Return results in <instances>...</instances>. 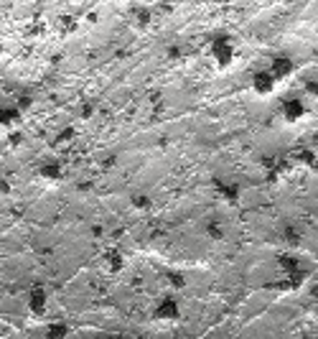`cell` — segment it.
Masks as SVG:
<instances>
[{
  "mask_svg": "<svg viewBox=\"0 0 318 339\" xmlns=\"http://www.w3.org/2000/svg\"><path fill=\"white\" fill-rule=\"evenodd\" d=\"M61 163L59 161H44V163H38V176L46 179V181H59L61 179Z\"/></svg>",
  "mask_w": 318,
  "mask_h": 339,
  "instance_id": "obj_9",
  "label": "cell"
},
{
  "mask_svg": "<svg viewBox=\"0 0 318 339\" xmlns=\"http://www.w3.org/2000/svg\"><path fill=\"white\" fill-rule=\"evenodd\" d=\"M87 21H89V23H99V13H97V11L87 13Z\"/></svg>",
  "mask_w": 318,
  "mask_h": 339,
  "instance_id": "obj_26",
  "label": "cell"
},
{
  "mask_svg": "<svg viewBox=\"0 0 318 339\" xmlns=\"http://www.w3.org/2000/svg\"><path fill=\"white\" fill-rule=\"evenodd\" d=\"M166 54H168V59H171V61L181 59V49H178V46H168V51H166Z\"/></svg>",
  "mask_w": 318,
  "mask_h": 339,
  "instance_id": "obj_24",
  "label": "cell"
},
{
  "mask_svg": "<svg viewBox=\"0 0 318 339\" xmlns=\"http://www.w3.org/2000/svg\"><path fill=\"white\" fill-rule=\"evenodd\" d=\"M130 204H133L135 209H148V207H150V197L143 194V192H135V194L130 197Z\"/></svg>",
  "mask_w": 318,
  "mask_h": 339,
  "instance_id": "obj_17",
  "label": "cell"
},
{
  "mask_svg": "<svg viewBox=\"0 0 318 339\" xmlns=\"http://www.w3.org/2000/svg\"><path fill=\"white\" fill-rule=\"evenodd\" d=\"M66 334H69V326L61 324V321H59V324L54 321V324L46 326V336H51V339H59V336H66Z\"/></svg>",
  "mask_w": 318,
  "mask_h": 339,
  "instance_id": "obj_16",
  "label": "cell"
},
{
  "mask_svg": "<svg viewBox=\"0 0 318 339\" xmlns=\"http://www.w3.org/2000/svg\"><path fill=\"white\" fill-rule=\"evenodd\" d=\"M214 186H217L219 197H222L224 202H229V204H234L237 199H240V194H242L240 184H232V181H222V179H214Z\"/></svg>",
  "mask_w": 318,
  "mask_h": 339,
  "instance_id": "obj_7",
  "label": "cell"
},
{
  "mask_svg": "<svg viewBox=\"0 0 318 339\" xmlns=\"http://www.w3.org/2000/svg\"><path fill=\"white\" fill-rule=\"evenodd\" d=\"M275 87H277V82H275V77L270 74V69H260V71L252 74V90H255V95L270 97L275 92Z\"/></svg>",
  "mask_w": 318,
  "mask_h": 339,
  "instance_id": "obj_4",
  "label": "cell"
},
{
  "mask_svg": "<svg viewBox=\"0 0 318 339\" xmlns=\"http://www.w3.org/2000/svg\"><path fill=\"white\" fill-rule=\"evenodd\" d=\"M74 135H76L74 125H66V128H61V130H59V135H56L54 145H66V143H71V140H74Z\"/></svg>",
  "mask_w": 318,
  "mask_h": 339,
  "instance_id": "obj_15",
  "label": "cell"
},
{
  "mask_svg": "<svg viewBox=\"0 0 318 339\" xmlns=\"http://www.w3.org/2000/svg\"><path fill=\"white\" fill-rule=\"evenodd\" d=\"M178 316H181V306H178V298L173 296H163L153 309V319L158 321H176Z\"/></svg>",
  "mask_w": 318,
  "mask_h": 339,
  "instance_id": "obj_2",
  "label": "cell"
},
{
  "mask_svg": "<svg viewBox=\"0 0 318 339\" xmlns=\"http://www.w3.org/2000/svg\"><path fill=\"white\" fill-rule=\"evenodd\" d=\"M23 140H26V138H23V133H21V130H11V133H8V145H11V148L23 145Z\"/></svg>",
  "mask_w": 318,
  "mask_h": 339,
  "instance_id": "obj_21",
  "label": "cell"
},
{
  "mask_svg": "<svg viewBox=\"0 0 318 339\" xmlns=\"http://www.w3.org/2000/svg\"><path fill=\"white\" fill-rule=\"evenodd\" d=\"M293 161H295V163H303V166H308V168H318V156H315V150H310V148H298V150H293Z\"/></svg>",
  "mask_w": 318,
  "mask_h": 339,
  "instance_id": "obj_10",
  "label": "cell"
},
{
  "mask_svg": "<svg viewBox=\"0 0 318 339\" xmlns=\"http://www.w3.org/2000/svg\"><path fill=\"white\" fill-rule=\"evenodd\" d=\"M0 54H3V41H0Z\"/></svg>",
  "mask_w": 318,
  "mask_h": 339,
  "instance_id": "obj_28",
  "label": "cell"
},
{
  "mask_svg": "<svg viewBox=\"0 0 318 339\" xmlns=\"http://www.w3.org/2000/svg\"><path fill=\"white\" fill-rule=\"evenodd\" d=\"M102 232H104L102 227H92V235H97V237H102Z\"/></svg>",
  "mask_w": 318,
  "mask_h": 339,
  "instance_id": "obj_27",
  "label": "cell"
},
{
  "mask_svg": "<svg viewBox=\"0 0 318 339\" xmlns=\"http://www.w3.org/2000/svg\"><path fill=\"white\" fill-rule=\"evenodd\" d=\"M293 71H295V61H293L288 54L272 56V61H270V74L275 77V82H283V79L293 77Z\"/></svg>",
  "mask_w": 318,
  "mask_h": 339,
  "instance_id": "obj_3",
  "label": "cell"
},
{
  "mask_svg": "<svg viewBox=\"0 0 318 339\" xmlns=\"http://www.w3.org/2000/svg\"><path fill=\"white\" fill-rule=\"evenodd\" d=\"M133 13H135V21H138L140 26H148V23L153 21V13H150L148 8H135Z\"/></svg>",
  "mask_w": 318,
  "mask_h": 339,
  "instance_id": "obj_19",
  "label": "cell"
},
{
  "mask_svg": "<svg viewBox=\"0 0 318 339\" xmlns=\"http://www.w3.org/2000/svg\"><path fill=\"white\" fill-rule=\"evenodd\" d=\"M283 118L288 120V123H298V120H303L305 118V112H308V107H305V102H303V97H288V100H283Z\"/></svg>",
  "mask_w": 318,
  "mask_h": 339,
  "instance_id": "obj_5",
  "label": "cell"
},
{
  "mask_svg": "<svg viewBox=\"0 0 318 339\" xmlns=\"http://www.w3.org/2000/svg\"><path fill=\"white\" fill-rule=\"evenodd\" d=\"M285 240H288L290 245H300V235H298L293 227H288V230H285Z\"/></svg>",
  "mask_w": 318,
  "mask_h": 339,
  "instance_id": "obj_23",
  "label": "cell"
},
{
  "mask_svg": "<svg viewBox=\"0 0 318 339\" xmlns=\"http://www.w3.org/2000/svg\"><path fill=\"white\" fill-rule=\"evenodd\" d=\"M211 59H214V64L219 69H224V66H229L234 61V44H232V39H229L227 33L214 36V41H211Z\"/></svg>",
  "mask_w": 318,
  "mask_h": 339,
  "instance_id": "obj_1",
  "label": "cell"
},
{
  "mask_svg": "<svg viewBox=\"0 0 318 339\" xmlns=\"http://www.w3.org/2000/svg\"><path fill=\"white\" fill-rule=\"evenodd\" d=\"M56 28H59L61 36H69V33H76L79 21H76V16H71V13H61V16L56 18Z\"/></svg>",
  "mask_w": 318,
  "mask_h": 339,
  "instance_id": "obj_11",
  "label": "cell"
},
{
  "mask_svg": "<svg viewBox=\"0 0 318 339\" xmlns=\"http://www.w3.org/2000/svg\"><path fill=\"white\" fill-rule=\"evenodd\" d=\"M305 92H308L310 97H318V82H308V84H305Z\"/></svg>",
  "mask_w": 318,
  "mask_h": 339,
  "instance_id": "obj_25",
  "label": "cell"
},
{
  "mask_svg": "<svg viewBox=\"0 0 318 339\" xmlns=\"http://www.w3.org/2000/svg\"><path fill=\"white\" fill-rule=\"evenodd\" d=\"M166 278H168V286H171V288H176V291H183V288L188 286L186 276H183V273H178V271H166Z\"/></svg>",
  "mask_w": 318,
  "mask_h": 339,
  "instance_id": "obj_13",
  "label": "cell"
},
{
  "mask_svg": "<svg viewBox=\"0 0 318 339\" xmlns=\"http://www.w3.org/2000/svg\"><path fill=\"white\" fill-rule=\"evenodd\" d=\"M92 115H94V105H92V102H84L82 110H79V118H82V120H89Z\"/></svg>",
  "mask_w": 318,
  "mask_h": 339,
  "instance_id": "obj_22",
  "label": "cell"
},
{
  "mask_svg": "<svg viewBox=\"0 0 318 339\" xmlns=\"http://www.w3.org/2000/svg\"><path fill=\"white\" fill-rule=\"evenodd\" d=\"M26 304H28V311L36 314V316H44L46 309H49V296L44 288H31L28 291V298H26Z\"/></svg>",
  "mask_w": 318,
  "mask_h": 339,
  "instance_id": "obj_6",
  "label": "cell"
},
{
  "mask_svg": "<svg viewBox=\"0 0 318 339\" xmlns=\"http://www.w3.org/2000/svg\"><path fill=\"white\" fill-rule=\"evenodd\" d=\"M21 118H23V112H21L16 105H0V125H3V128L18 125Z\"/></svg>",
  "mask_w": 318,
  "mask_h": 339,
  "instance_id": "obj_8",
  "label": "cell"
},
{
  "mask_svg": "<svg viewBox=\"0 0 318 339\" xmlns=\"http://www.w3.org/2000/svg\"><path fill=\"white\" fill-rule=\"evenodd\" d=\"M277 268L285 271L288 276L290 273H298L300 271V258H295V255H280V258H277Z\"/></svg>",
  "mask_w": 318,
  "mask_h": 339,
  "instance_id": "obj_12",
  "label": "cell"
},
{
  "mask_svg": "<svg viewBox=\"0 0 318 339\" xmlns=\"http://www.w3.org/2000/svg\"><path fill=\"white\" fill-rule=\"evenodd\" d=\"M13 105H16V107H18L21 112H26V110H28V107L33 105V97H31V95H18Z\"/></svg>",
  "mask_w": 318,
  "mask_h": 339,
  "instance_id": "obj_20",
  "label": "cell"
},
{
  "mask_svg": "<svg viewBox=\"0 0 318 339\" xmlns=\"http://www.w3.org/2000/svg\"><path fill=\"white\" fill-rule=\"evenodd\" d=\"M206 232H209L211 240H222V237H224V227H222L219 222H209V224H206Z\"/></svg>",
  "mask_w": 318,
  "mask_h": 339,
  "instance_id": "obj_18",
  "label": "cell"
},
{
  "mask_svg": "<svg viewBox=\"0 0 318 339\" xmlns=\"http://www.w3.org/2000/svg\"><path fill=\"white\" fill-rule=\"evenodd\" d=\"M123 266H125V258L117 252V250H110V252H107V268H110L112 273H117V271H123Z\"/></svg>",
  "mask_w": 318,
  "mask_h": 339,
  "instance_id": "obj_14",
  "label": "cell"
}]
</instances>
